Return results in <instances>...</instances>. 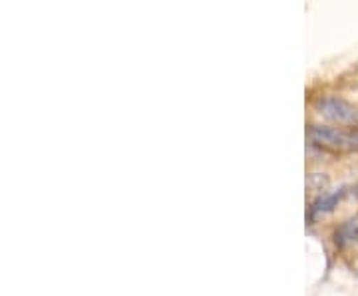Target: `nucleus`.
Segmentation results:
<instances>
[{"label": "nucleus", "instance_id": "nucleus-1", "mask_svg": "<svg viewBox=\"0 0 358 296\" xmlns=\"http://www.w3.org/2000/svg\"><path fill=\"white\" fill-rule=\"evenodd\" d=\"M308 143L319 151L333 155L358 154V128H338L331 124H310L307 129Z\"/></svg>", "mask_w": 358, "mask_h": 296}, {"label": "nucleus", "instance_id": "nucleus-3", "mask_svg": "<svg viewBox=\"0 0 358 296\" xmlns=\"http://www.w3.org/2000/svg\"><path fill=\"white\" fill-rule=\"evenodd\" d=\"M346 187H338L333 191H327V193H320L319 199L310 205L308 209V221H317L329 213H333L334 207H338V203L346 197Z\"/></svg>", "mask_w": 358, "mask_h": 296}, {"label": "nucleus", "instance_id": "nucleus-5", "mask_svg": "<svg viewBox=\"0 0 358 296\" xmlns=\"http://www.w3.org/2000/svg\"><path fill=\"white\" fill-rule=\"evenodd\" d=\"M357 191H358V185H357Z\"/></svg>", "mask_w": 358, "mask_h": 296}, {"label": "nucleus", "instance_id": "nucleus-4", "mask_svg": "<svg viewBox=\"0 0 358 296\" xmlns=\"http://www.w3.org/2000/svg\"><path fill=\"white\" fill-rule=\"evenodd\" d=\"M333 241L336 249H348V246H352L355 243H358V215L357 217H352V219L345 221V223H341L333 232Z\"/></svg>", "mask_w": 358, "mask_h": 296}, {"label": "nucleus", "instance_id": "nucleus-2", "mask_svg": "<svg viewBox=\"0 0 358 296\" xmlns=\"http://www.w3.org/2000/svg\"><path fill=\"white\" fill-rule=\"evenodd\" d=\"M313 110L331 126L358 128V103L338 94H320L313 102Z\"/></svg>", "mask_w": 358, "mask_h": 296}]
</instances>
